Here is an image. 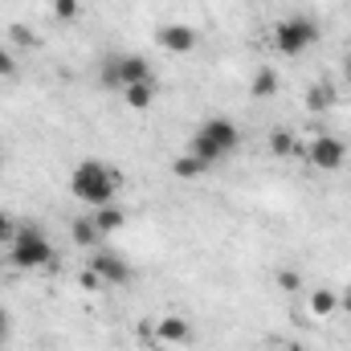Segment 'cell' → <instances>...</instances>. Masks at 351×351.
Returning a JSON list of instances; mask_svg holds the SVG:
<instances>
[{
	"instance_id": "4",
	"label": "cell",
	"mask_w": 351,
	"mask_h": 351,
	"mask_svg": "<svg viewBox=\"0 0 351 351\" xmlns=\"http://www.w3.org/2000/svg\"><path fill=\"white\" fill-rule=\"evenodd\" d=\"M139 82H156V70L143 53H110L102 62V86H139Z\"/></svg>"
},
{
	"instance_id": "25",
	"label": "cell",
	"mask_w": 351,
	"mask_h": 351,
	"mask_svg": "<svg viewBox=\"0 0 351 351\" xmlns=\"http://www.w3.org/2000/svg\"><path fill=\"white\" fill-rule=\"evenodd\" d=\"M339 311H343V315H351V286L339 294Z\"/></svg>"
},
{
	"instance_id": "11",
	"label": "cell",
	"mask_w": 351,
	"mask_h": 351,
	"mask_svg": "<svg viewBox=\"0 0 351 351\" xmlns=\"http://www.w3.org/2000/svg\"><path fill=\"white\" fill-rule=\"evenodd\" d=\"M70 237L78 241V245H86V250H94V245H102L106 237L98 233V225H94V217H78L74 225H70Z\"/></svg>"
},
{
	"instance_id": "19",
	"label": "cell",
	"mask_w": 351,
	"mask_h": 351,
	"mask_svg": "<svg viewBox=\"0 0 351 351\" xmlns=\"http://www.w3.org/2000/svg\"><path fill=\"white\" fill-rule=\"evenodd\" d=\"M274 282H278V286H282V290H286V294H294V290H298V286H302V274H298V269H290V265H286V269H278V274H274Z\"/></svg>"
},
{
	"instance_id": "5",
	"label": "cell",
	"mask_w": 351,
	"mask_h": 351,
	"mask_svg": "<svg viewBox=\"0 0 351 351\" xmlns=\"http://www.w3.org/2000/svg\"><path fill=\"white\" fill-rule=\"evenodd\" d=\"M8 262L16 269H45V265H53V245L37 229H16L8 241Z\"/></svg>"
},
{
	"instance_id": "15",
	"label": "cell",
	"mask_w": 351,
	"mask_h": 351,
	"mask_svg": "<svg viewBox=\"0 0 351 351\" xmlns=\"http://www.w3.org/2000/svg\"><path fill=\"white\" fill-rule=\"evenodd\" d=\"M250 94H254V98H274V94H278V74H274L269 66H262V70L254 74V82H250Z\"/></svg>"
},
{
	"instance_id": "9",
	"label": "cell",
	"mask_w": 351,
	"mask_h": 351,
	"mask_svg": "<svg viewBox=\"0 0 351 351\" xmlns=\"http://www.w3.org/2000/svg\"><path fill=\"white\" fill-rule=\"evenodd\" d=\"M156 339H160V343H188V339H192V327H188V319H180V315H164V319L156 323Z\"/></svg>"
},
{
	"instance_id": "10",
	"label": "cell",
	"mask_w": 351,
	"mask_h": 351,
	"mask_svg": "<svg viewBox=\"0 0 351 351\" xmlns=\"http://www.w3.org/2000/svg\"><path fill=\"white\" fill-rule=\"evenodd\" d=\"M94 225H98L102 237H110V233H119V229L127 225V217H123L119 204H102V208H94Z\"/></svg>"
},
{
	"instance_id": "21",
	"label": "cell",
	"mask_w": 351,
	"mask_h": 351,
	"mask_svg": "<svg viewBox=\"0 0 351 351\" xmlns=\"http://www.w3.org/2000/svg\"><path fill=\"white\" fill-rule=\"evenodd\" d=\"M8 37H12V41H16V45H25V49H29V45H33V33H29V29H25V25H12V29H8Z\"/></svg>"
},
{
	"instance_id": "2",
	"label": "cell",
	"mask_w": 351,
	"mask_h": 351,
	"mask_svg": "<svg viewBox=\"0 0 351 351\" xmlns=\"http://www.w3.org/2000/svg\"><path fill=\"white\" fill-rule=\"evenodd\" d=\"M119 184H123V176L114 172V168H106V164H98V160H82V164L70 172V192H74L82 204H94V208L114 204Z\"/></svg>"
},
{
	"instance_id": "8",
	"label": "cell",
	"mask_w": 351,
	"mask_h": 351,
	"mask_svg": "<svg viewBox=\"0 0 351 351\" xmlns=\"http://www.w3.org/2000/svg\"><path fill=\"white\" fill-rule=\"evenodd\" d=\"M156 41L168 49V53H192L196 49V29L192 25H164L156 33Z\"/></svg>"
},
{
	"instance_id": "22",
	"label": "cell",
	"mask_w": 351,
	"mask_h": 351,
	"mask_svg": "<svg viewBox=\"0 0 351 351\" xmlns=\"http://www.w3.org/2000/svg\"><path fill=\"white\" fill-rule=\"evenodd\" d=\"M8 339H12V315H8V311L0 306V348H4Z\"/></svg>"
},
{
	"instance_id": "17",
	"label": "cell",
	"mask_w": 351,
	"mask_h": 351,
	"mask_svg": "<svg viewBox=\"0 0 351 351\" xmlns=\"http://www.w3.org/2000/svg\"><path fill=\"white\" fill-rule=\"evenodd\" d=\"M269 152H274V156H294V152H298V147H294V135H290V131H274V135H269Z\"/></svg>"
},
{
	"instance_id": "12",
	"label": "cell",
	"mask_w": 351,
	"mask_h": 351,
	"mask_svg": "<svg viewBox=\"0 0 351 351\" xmlns=\"http://www.w3.org/2000/svg\"><path fill=\"white\" fill-rule=\"evenodd\" d=\"M123 98H127V106H131V110H152V102H156V82L127 86V90H123Z\"/></svg>"
},
{
	"instance_id": "3",
	"label": "cell",
	"mask_w": 351,
	"mask_h": 351,
	"mask_svg": "<svg viewBox=\"0 0 351 351\" xmlns=\"http://www.w3.org/2000/svg\"><path fill=\"white\" fill-rule=\"evenodd\" d=\"M311 45H319V21L306 16V12H294V16H282L274 25V49L282 58H298L306 53Z\"/></svg>"
},
{
	"instance_id": "16",
	"label": "cell",
	"mask_w": 351,
	"mask_h": 351,
	"mask_svg": "<svg viewBox=\"0 0 351 351\" xmlns=\"http://www.w3.org/2000/svg\"><path fill=\"white\" fill-rule=\"evenodd\" d=\"M327 106H331V86L327 82L306 90V110H327Z\"/></svg>"
},
{
	"instance_id": "6",
	"label": "cell",
	"mask_w": 351,
	"mask_h": 351,
	"mask_svg": "<svg viewBox=\"0 0 351 351\" xmlns=\"http://www.w3.org/2000/svg\"><path fill=\"white\" fill-rule=\"evenodd\" d=\"M306 160H311V168H319V172H339L343 160H348V147H343L335 135H319V139H311Z\"/></svg>"
},
{
	"instance_id": "26",
	"label": "cell",
	"mask_w": 351,
	"mask_h": 351,
	"mask_svg": "<svg viewBox=\"0 0 351 351\" xmlns=\"http://www.w3.org/2000/svg\"><path fill=\"white\" fill-rule=\"evenodd\" d=\"M343 78H348V82H351V58H348V62H343Z\"/></svg>"
},
{
	"instance_id": "1",
	"label": "cell",
	"mask_w": 351,
	"mask_h": 351,
	"mask_svg": "<svg viewBox=\"0 0 351 351\" xmlns=\"http://www.w3.org/2000/svg\"><path fill=\"white\" fill-rule=\"evenodd\" d=\"M241 147V127L233 123V119H221V114H213V119H204L200 123V131L188 139V152L200 160V164H208V168H217L225 156H233Z\"/></svg>"
},
{
	"instance_id": "23",
	"label": "cell",
	"mask_w": 351,
	"mask_h": 351,
	"mask_svg": "<svg viewBox=\"0 0 351 351\" xmlns=\"http://www.w3.org/2000/svg\"><path fill=\"white\" fill-rule=\"evenodd\" d=\"M12 233H16V225H12V217L0 208V241H12Z\"/></svg>"
},
{
	"instance_id": "20",
	"label": "cell",
	"mask_w": 351,
	"mask_h": 351,
	"mask_svg": "<svg viewBox=\"0 0 351 351\" xmlns=\"http://www.w3.org/2000/svg\"><path fill=\"white\" fill-rule=\"evenodd\" d=\"M0 78H16V58L0 45Z\"/></svg>"
},
{
	"instance_id": "14",
	"label": "cell",
	"mask_w": 351,
	"mask_h": 351,
	"mask_svg": "<svg viewBox=\"0 0 351 351\" xmlns=\"http://www.w3.org/2000/svg\"><path fill=\"white\" fill-rule=\"evenodd\" d=\"M339 311V294L335 290H315L311 294V315L315 319H327V315H335Z\"/></svg>"
},
{
	"instance_id": "13",
	"label": "cell",
	"mask_w": 351,
	"mask_h": 351,
	"mask_svg": "<svg viewBox=\"0 0 351 351\" xmlns=\"http://www.w3.org/2000/svg\"><path fill=\"white\" fill-rule=\"evenodd\" d=\"M172 176H180V180H200V176H208V164H200V160L188 152V156H176L172 160Z\"/></svg>"
},
{
	"instance_id": "24",
	"label": "cell",
	"mask_w": 351,
	"mask_h": 351,
	"mask_svg": "<svg viewBox=\"0 0 351 351\" xmlns=\"http://www.w3.org/2000/svg\"><path fill=\"white\" fill-rule=\"evenodd\" d=\"M82 286H86V290H98V286H102V278H98L94 269H86V274H82Z\"/></svg>"
},
{
	"instance_id": "7",
	"label": "cell",
	"mask_w": 351,
	"mask_h": 351,
	"mask_svg": "<svg viewBox=\"0 0 351 351\" xmlns=\"http://www.w3.org/2000/svg\"><path fill=\"white\" fill-rule=\"evenodd\" d=\"M90 269H94L106 286H127V282H131V265L123 262L119 254H110V250H98L94 262H90Z\"/></svg>"
},
{
	"instance_id": "18",
	"label": "cell",
	"mask_w": 351,
	"mask_h": 351,
	"mask_svg": "<svg viewBox=\"0 0 351 351\" xmlns=\"http://www.w3.org/2000/svg\"><path fill=\"white\" fill-rule=\"evenodd\" d=\"M53 16L66 21V25L78 21V16H82V0H53Z\"/></svg>"
}]
</instances>
